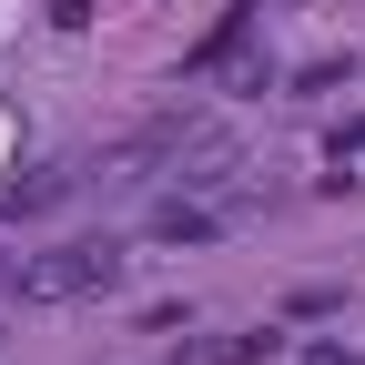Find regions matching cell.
<instances>
[{
  "mask_svg": "<svg viewBox=\"0 0 365 365\" xmlns=\"http://www.w3.org/2000/svg\"><path fill=\"white\" fill-rule=\"evenodd\" d=\"M122 244L112 234H81V244H61V254H31L21 274H11V294L21 304H81V294H112L122 284Z\"/></svg>",
  "mask_w": 365,
  "mask_h": 365,
  "instance_id": "1",
  "label": "cell"
},
{
  "mask_svg": "<svg viewBox=\"0 0 365 365\" xmlns=\"http://www.w3.org/2000/svg\"><path fill=\"white\" fill-rule=\"evenodd\" d=\"M71 193H81V173H71V163H41V173H21V182H0V213L31 223V213H61Z\"/></svg>",
  "mask_w": 365,
  "mask_h": 365,
  "instance_id": "2",
  "label": "cell"
},
{
  "mask_svg": "<svg viewBox=\"0 0 365 365\" xmlns=\"http://www.w3.org/2000/svg\"><path fill=\"white\" fill-rule=\"evenodd\" d=\"M153 234H163V244H213V213H203L193 193H173V203H153Z\"/></svg>",
  "mask_w": 365,
  "mask_h": 365,
  "instance_id": "3",
  "label": "cell"
},
{
  "mask_svg": "<svg viewBox=\"0 0 365 365\" xmlns=\"http://www.w3.org/2000/svg\"><path fill=\"white\" fill-rule=\"evenodd\" d=\"M274 355V335H213L203 345V365H264Z\"/></svg>",
  "mask_w": 365,
  "mask_h": 365,
  "instance_id": "4",
  "label": "cell"
},
{
  "mask_svg": "<svg viewBox=\"0 0 365 365\" xmlns=\"http://www.w3.org/2000/svg\"><path fill=\"white\" fill-rule=\"evenodd\" d=\"M304 365H365L355 345H304Z\"/></svg>",
  "mask_w": 365,
  "mask_h": 365,
  "instance_id": "5",
  "label": "cell"
},
{
  "mask_svg": "<svg viewBox=\"0 0 365 365\" xmlns=\"http://www.w3.org/2000/svg\"><path fill=\"white\" fill-rule=\"evenodd\" d=\"M51 21H61V31H81V21H91V0H51Z\"/></svg>",
  "mask_w": 365,
  "mask_h": 365,
  "instance_id": "6",
  "label": "cell"
},
{
  "mask_svg": "<svg viewBox=\"0 0 365 365\" xmlns=\"http://www.w3.org/2000/svg\"><path fill=\"white\" fill-rule=\"evenodd\" d=\"M11 274H21V264H11V254H0V284H11Z\"/></svg>",
  "mask_w": 365,
  "mask_h": 365,
  "instance_id": "7",
  "label": "cell"
}]
</instances>
